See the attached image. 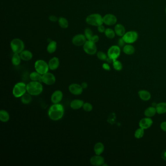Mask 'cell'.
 <instances>
[{
  "label": "cell",
  "mask_w": 166,
  "mask_h": 166,
  "mask_svg": "<svg viewBox=\"0 0 166 166\" xmlns=\"http://www.w3.org/2000/svg\"><path fill=\"white\" fill-rule=\"evenodd\" d=\"M35 68L37 72L43 75L48 72L49 67L47 62H45L44 60L39 59L37 60L35 62Z\"/></svg>",
  "instance_id": "6"
},
{
  "label": "cell",
  "mask_w": 166,
  "mask_h": 166,
  "mask_svg": "<svg viewBox=\"0 0 166 166\" xmlns=\"http://www.w3.org/2000/svg\"><path fill=\"white\" fill-rule=\"evenodd\" d=\"M20 56L21 59L24 61H29L33 57V54L31 52L28 50H24L20 53Z\"/></svg>",
  "instance_id": "21"
},
{
  "label": "cell",
  "mask_w": 166,
  "mask_h": 166,
  "mask_svg": "<svg viewBox=\"0 0 166 166\" xmlns=\"http://www.w3.org/2000/svg\"><path fill=\"white\" fill-rule=\"evenodd\" d=\"M102 67L104 70H107V71H110L111 70L110 66L107 64H103Z\"/></svg>",
  "instance_id": "41"
},
{
  "label": "cell",
  "mask_w": 166,
  "mask_h": 166,
  "mask_svg": "<svg viewBox=\"0 0 166 166\" xmlns=\"http://www.w3.org/2000/svg\"><path fill=\"white\" fill-rule=\"evenodd\" d=\"M83 109L85 112H91L93 110V107L92 104L90 103L85 102L83 104Z\"/></svg>",
  "instance_id": "36"
},
{
  "label": "cell",
  "mask_w": 166,
  "mask_h": 166,
  "mask_svg": "<svg viewBox=\"0 0 166 166\" xmlns=\"http://www.w3.org/2000/svg\"><path fill=\"white\" fill-rule=\"evenodd\" d=\"M165 12H166V9H165Z\"/></svg>",
  "instance_id": "46"
},
{
  "label": "cell",
  "mask_w": 166,
  "mask_h": 166,
  "mask_svg": "<svg viewBox=\"0 0 166 166\" xmlns=\"http://www.w3.org/2000/svg\"><path fill=\"white\" fill-rule=\"evenodd\" d=\"M90 162L93 166H102L103 164L105 163V160L102 156L96 154L95 156H93L91 158Z\"/></svg>",
  "instance_id": "13"
},
{
  "label": "cell",
  "mask_w": 166,
  "mask_h": 166,
  "mask_svg": "<svg viewBox=\"0 0 166 166\" xmlns=\"http://www.w3.org/2000/svg\"><path fill=\"white\" fill-rule=\"evenodd\" d=\"M10 46L12 51L14 53L20 54L24 49V43L19 39H13L11 42Z\"/></svg>",
  "instance_id": "5"
},
{
  "label": "cell",
  "mask_w": 166,
  "mask_h": 166,
  "mask_svg": "<svg viewBox=\"0 0 166 166\" xmlns=\"http://www.w3.org/2000/svg\"><path fill=\"white\" fill-rule=\"evenodd\" d=\"M81 86H82V87L83 89H86L88 87V84L86 83V82H82L81 84Z\"/></svg>",
  "instance_id": "45"
},
{
  "label": "cell",
  "mask_w": 166,
  "mask_h": 166,
  "mask_svg": "<svg viewBox=\"0 0 166 166\" xmlns=\"http://www.w3.org/2000/svg\"><path fill=\"white\" fill-rule=\"evenodd\" d=\"M64 113V106L62 104H54L50 107L48 110V116L53 121L60 120Z\"/></svg>",
  "instance_id": "1"
},
{
  "label": "cell",
  "mask_w": 166,
  "mask_h": 166,
  "mask_svg": "<svg viewBox=\"0 0 166 166\" xmlns=\"http://www.w3.org/2000/svg\"><path fill=\"white\" fill-rule=\"evenodd\" d=\"M160 128L163 131L166 132V121H164L160 124Z\"/></svg>",
  "instance_id": "40"
},
{
  "label": "cell",
  "mask_w": 166,
  "mask_h": 166,
  "mask_svg": "<svg viewBox=\"0 0 166 166\" xmlns=\"http://www.w3.org/2000/svg\"><path fill=\"white\" fill-rule=\"evenodd\" d=\"M139 98L143 101H148L151 98V94L148 91L142 90L138 92Z\"/></svg>",
  "instance_id": "20"
},
{
  "label": "cell",
  "mask_w": 166,
  "mask_h": 166,
  "mask_svg": "<svg viewBox=\"0 0 166 166\" xmlns=\"http://www.w3.org/2000/svg\"><path fill=\"white\" fill-rule=\"evenodd\" d=\"M56 79L54 75L47 72L42 76V82L47 85H52L56 82Z\"/></svg>",
  "instance_id": "10"
},
{
  "label": "cell",
  "mask_w": 166,
  "mask_h": 166,
  "mask_svg": "<svg viewBox=\"0 0 166 166\" xmlns=\"http://www.w3.org/2000/svg\"><path fill=\"white\" fill-rule=\"evenodd\" d=\"M123 50L124 53L128 55H131L134 53L135 48L131 44H128L127 45L124 46Z\"/></svg>",
  "instance_id": "27"
},
{
  "label": "cell",
  "mask_w": 166,
  "mask_h": 166,
  "mask_svg": "<svg viewBox=\"0 0 166 166\" xmlns=\"http://www.w3.org/2000/svg\"><path fill=\"white\" fill-rule=\"evenodd\" d=\"M125 44L126 42H124L122 38L120 39L118 41V44L119 46H120V47H123V46L124 47Z\"/></svg>",
  "instance_id": "38"
},
{
  "label": "cell",
  "mask_w": 166,
  "mask_h": 166,
  "mask_svg": "<svg viewBox=\"0 0 166 166\" xmlns=\"http://www.w3.org/2000/svg\"><path fill=\"white\" fill-rule=\"evenodd\" d=\"M121 50L119 46L113 45L108 51L107 56L113 60H116L120 54Z\"/></svg>",
  "instance_id": "9"
},
{
  "label": "cell",
  "mask_w": 166,
  "mask_h": 166,
  "mask_svg": "<svg viewBox=\"0 0 166 166\" xmlns=\"http://www.w3.org/2000/svg\"><path fill=\"white\" fill-rule=\"evenodd\" d=\"M27 92L31 95H38L42 92L43 86L40 82H30L26 85Z\"/></svg>",
  "instance_id": "2"
},
{
  "label": "cell",
  "mask_w": 166,
  "mask_h": 166,
  "mask_svg": "<svg viewBox=\"0 0 166 166\" xmlns=\"http://www.w3.org/2000/svg\"><path fill=\"white\" fill-rule=\"evenodd\" d=\"M161 157L164 160H166V149L162 153Z\"/></svg>",
  "instance_id": "44"
},
{
  "label": "cell",
  "mask_w": 166,
  "mask_h": 166,
  "mask_svg": "<svg viewBox=\"0 0 166 166\" xmlns=\"http://www.w3.org/2000/svg\"><path fill=\"white\" fill-rule=\"evenodd\" d=\"M84 35L86 37V39L89 41H91V39L94 36L92 30L89 28H87L85 29Z\"/></svg>",
  "instance_id": "35"
},
{
  "label": "cell",
  "mask_w": 166,
  "mask_h": 166,
  "mask_svg": "<svg viewBox=\"0 0 166 166\" xmlns=\"http://www.w3.org/2000/svg\"><path fill=\"white\" fill-rule=\"evenodd\" d=\"M49 20L52 21H56L57 20V18L55 16H51L49 17Z\"/></svg>",
  "instance_id": "43"
},
{
  "label": "cell",
  "mask_w": 166,
  "mask_h": 166,
  "mask_svg": "<svg viewBox=\"0 0 166 166\" xmlns=\"http://www.w3.org/2000/svg\"><path fill=\"white\" fill-rule=\"evenodd\" d=\"M94 150L95 154L100 155L104 151V145L101 142H98L94 146Z\"/></svg>",
  "instance_id": "22"
},
{
  "label": "cell",
  "mask_w": 166,
  "mask_h": 166,
  "mask_svg": "<svg viewBox=\"0 0 166 166\" xmlns=\"http://www.w3.org/2000/svg\"><path fill=\"white\" fill-rule=\"evenodd\" d=\"M10 116L8 113L5 110L0 111V120L3 122H6L9 121Z\"/></svg>",
  "instance_id": "26"
},
{
  "label": "cell",
  "mask_w": 166,
  "mask_h": 166,
  "mask_svg": "<svg viewBox=\"0 0 166 166\" xmlns=\"http://www.w3.org/2000/svg\"><path fill=\"white\" fill-rule=\"evenodd\" d=\"M156 112L159 115L166 113V102H160L156 104Z\"/></svg>",
  "instance_id": "23"
},
{
  "label": "cell",
  "mask_w": 166,
  "mask_h": 166,
  "mask_svg": "<svg viewBox=\"0 0 166 166\" xmlns=\"http://www.w3.org/2000/svg\"><path fill=\"white\" fill-rule=\"evenodd\" d=\"M83 49L87 54L93 55L97 53V47L95 43L92 41H86L83 46Z\"/></svg>",
  "instance_id": "8"
},
{
  "label": "cell",
  "mask_w": 166,
  "mask_h": 166,
  "mask_svg": "<svg viewBox=\"0 0 166 166\" xmlns=\"http://www.w3.org/2000/svg\"><path fill=\"white\" fill-rule=\"evenodd\" d=\"M63 93L60 90H56L54 92L51 97V100L53 104H58L62 101L63 98Z\"/></svg>",
  "instance_id": "15"
},
{
  "label": "cell",
  "mask_w": 166,
  "mask_h": 166,
  "mask_svg": "<svg viewBox=\"0 0 166 166\" xmlns=\"http://www.w3.org/2000/svg\"><path fill=\"white\" fill-rule=\"evenodd\" d=\"M26 92V85L23 82H19L16 84L14 86L13 89V95L15 98H20L23 96Z\"/></svg>",
  "instance_id": "4"
},
{
  "label": "cell",
  "mask_w": 166,
  "mask_h": 166,
  "mask_svg": "<svg viewBox=\"0 0 166 166\" xmlns=\"http://www.w3.org/2000/svg\"><path fill=\"white\" fill-rule=\"evenodd\" d=\"M153 124V121L151 118L146 117L141 119L139 121V127L145 129H148L152 126Z\"/></svg>",
  "instance_id": "16"
},
{
  "label": "cell",
  "mask_w": 166,
  "mask_h": 166,
  "mask_svg": "<svg viewBox=\"0 0 166 166\" xmlns=\"http://www.w3.org/2000/svg\"><path fill=\"white\" fill-rule=\"evenodd\" d=\"M103 23L107 26H113L116 24L117 21V18L115 15L108 14L103 17Z\"/></svg>",
  "instance_id": "14"
},
{
  "label": "cell",
  "mask_w": 166,
  "mask_h": 166,
  "mask_svg": "<svg viewBox=\"0 0 166 166\" xmlns=\"http://www.w3.org/2000/svg\"><path fill=\"white\" fill-rule=\"evenodd\" d=\"M59 25L62 28H67L68 26V22L67 20L64 18L61 17L59 19Z\"/></svg>",
  "instance_id": "32"
},
{
  "label": "cell",
  "mask_w": 166,
  "mask_h": 166,
  "mask_svg": "<svg viewBox=\"0 0 166 166\" xmlns=\"http://www.w3.org/2000/svg\"><path fill=\"white\" fill-rule=\"evenodd\" d=\"M42 75L39 73L36 72H33L30 74L29 77L31 80L34 82H42Z\"/></svg>",
  "instance_id": "24"
},
{
  "label": "cell",
  "mask_w": 166,
  "mask_h": 166,
  "mask_svg": "<svg viewBox=\"0 0 166 166\" xmlns=\"http://www.w3.org/2000/svg\"><path fill=\"white\" fill-rule=\"evenodd\" d=\"M113 68L116 71H121L122 69V64H121V62L118 60H114L113 62Z\"/></svg>",
  "instance_id": "34"
},
{
  "label": "cell",
  "mask_w": 166,
  "mask_h": 166,
  "mask_svg": "<svg viewBox=\"0 0 166 166\" xmlns=\"http://www.w3.org/2000/svg\"><path fill=\"white\" fill-rule=\"evenodd\" d=\"M98 40H99V37H98V36H97V35H94V36H93L92 39H91V41L95 42V43H96V42H98Z\"/></svg>",
  "instance_id": "42"
},
{
  "label": "cell",
  "mask_w": 166,
  "mask_h": 166,
  "mask_svg": "<svg viewBox=\"0 0 166 166\" xmlns=\"http://www.w3.org/2000/svg\"><path fill=\"white\" fill-rule=\"evenodd\" d=\"M144 129L143 128H141L140 127V128L138 129L137 130H136V131L134 133V136L136 138L138 139H140L141 138L143 137L144 133H145V131H144Z\"/></svg>",
  "instance_id": "31"
},
{
  "label": "cell",
  "mask_w": 166,
  "mask_h": 166,
  "mask_svg": "<svg viewBox=\"0 0 166 166\" xmlns=\"http://www.w3.org/2000/svg\"><path fill=\"white\" fill-rule=\"evenodd\" d=\"M84 102L81 100H74L71 101L70 103V107L73 110H79L83 107Z\"/></svg>",
  "instance_id": "17"
},
{
  "label": "cell",
  "mask_w": 166,
  "mask_h": 166,
  "mask_svg": "<svg viewBox=\"0 0 166 166\" xmlns=\"http://www.w3.org/2000/svg\"><path fill=\"white\" fill-rule=\"evenodd\" d=\"M156 113H157L156 110V107L154 106H151V107H148L145 110V112H144V115L146 117H149V118L153 117L156 115Z\"/></svg>",
  "instance_id": "25"
},
{
  "label": "cell",
  "mask_w": 166,
  "mask_h": 166,
  "mask_svg": "<svg viewBox=\"0 0 166 166\" xmlns=\"http://www.w3.org/2000/svg\"><path fill=\"white\" fill-rule=\"evenodd\" d=\"M21 98V102L23 103V104H28L32 101V98L31 95L28 93L27 94L25 93Z\"/></svg>",
  "instance_id": "28"
},
{
  "label": "cell",
  "mask_w": 166,
  "mask_h": 166,
  "mask_svg": "<svg viewBox=\"0 0 166 166\" xmlns=\"http://www.w3.org/2000/svg\"><path fill=\"white\" fill-rule=\"evenodd\" d=\"M115 33L119 37H123L125 34L126 30L124 26L121 24H117L115 27Z\"/></svg>",
  "instance_id": "19"
},
{
  "label": "cell",
  "mask_w": 166,
  "mask_h": 166,
  "mask_svg": "<svg viewBox=\"0 0 166 166\" xmlns=\"http://www.w3.org/2000/svg\"><path fill=\"white\" fill-rule=\"evenodd\" d=\"M138 38V35L137 32L134 31H130L126 32L124 36L122 37V39L126 44H133L137 41Z\"/></svg>",
  "instance_id": "7"
},
{
  "label": "cell",
  "mask_w": 166,
  "mask_h": 166,
  "mask_svg": "<svg viewBox=\"0 0 166 166\" xmlns=\"http://www.w3.org/2000/svg\"><path fill=\"white\" fill-rule=\"evenodd\" d=\"M104 33H105L106 36L109 39H113L116 35L115 31L111 28L106 29Z\"/></svg>",
  "instance_id": "33"
},
{
  "label": "cell",
  "mask_w": 166,
  "mask_h": 166,
  "mask_svg": "<svg viewBox=\"0 0 166 166\" xmlns=\"http://www.w3.org/2000/svg\"><path fill=\"white\" fill-rule=\"evenodd\" d=\"M69 91L71 94L74 95H80L83 92V89L81 85L77 83L71 84L68 88Z\"/></svg>",
  "instance_id": "11"
},
{
  "label": "cell",
  "mask_w": 166,
  "mask_h": 166,
  "mask_svg": "<svg viewBox=\"0 0 166 166\" xmlns=\"http://www.w3.org/2000/svg\"><path fill=\"white\" fill-rule=\"evenodd\" d=\"M98 31L100 33H103V32H105V31L106 29L105 28V27L103 26L102 24L98 26Z\"/></svg>",
  "instance_id": "39"
},
{
  "label": "cell",
  "mask_w": 166,
  "mask_h": 166,
  "mask_svg": "<svg viewBox=\"0 0 166 166\" xmlns=\"http://www.w3.org/2000/svg\"><path fill=\"white\" fill-rule=\"evenodd\" d=\"M108 56L105 53L102 51H99L97 53V57L100 60H106L108 58Z\"/></svg>",
  "instance_id": "37"
},
{
  "label": "cell",
  "mask_w": 166,
  "mask_h": 166,
  "mask_svg": "<svg viewBox=\"0 0 166 166\" xmlns=\"http://www.w3.org/2000/svg\"><path fill=\"white\" fill-rule=\"evenodd\" d=\"M86 21L88 24L95 26L102 25L103 23V17L98 14H93L89 15L86 18Z\"/></svg>",
  "instance_id": "3"
},
{
  "label": "cell",
  "mask_w": 166,
  "mask_h": 166,
  "mask_svg": "<svg viewBox=\"0 0 166 166\" xmlns=\"http://www.w3.org/2000/svg\"><path fill=\"white\" fill-rule=\"evenodd\" d=\"M86 37L82 34H78L75 35L74 38H73V44L74 45L77 46H80L84 44L86 42Z\"/></svg>",
  "instance_id": "12"
},
{
  "label": "cell",
  "mask_w": 166,
  "mask_h": 166,
  "mask_svg": "<svg viewBox=\"0 0 166 166\" xmlns=\"http://www.w3.org/2000/svg\"><path fill=\"white\" fill-rule=\"evenodd\" d=\"M57 42L55 41H52L49 43L47 47V50L48 52L50 54L54 53L56 51L57 49Z\"/></svg>",
  "instance_id": "30"
},
{
  "label": "cell",
  "mask_w": 166,
  "mask_h": 166,
  "mask_svg": "<svg viewBox=\"0 0 166 166\" xmlns=\"http://www.w3.org/2000/svg\"><path fill=\"white\" fill-rule=\"evenodd\" d=\"M49 67L51 70H55L57 69L59 65V59L57 57L52 58L48 62Z\"/></svg>",
  "instance_id": "18"
},
{
  "label": "cell",
  "mask_w": 166,
  "mask_h": 166,
  "mask_svg": "<svg viewBox=\"0 0 166 166\" xmlns=\"http://www.w3.org/2000/svg\"><path fill=\"white\" fill-rule=\"evenodd\" d=\"M21 57L17 53H14L12 57V63L14 66H18L21 62Z\"/></svg>",
  "instance_id": "29"
}]
</instances>
